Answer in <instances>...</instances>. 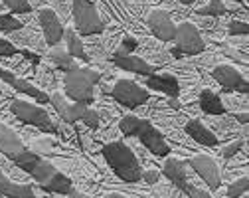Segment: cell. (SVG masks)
Listing matches in <instances>:
<instances>
[{"mask_svg":"<svg viewBox=\"0 0 249 198\" xmlns=\"http://www.w3.org/2000/svg\"><path fill=\"white\" fill-rule=\"evenodd\" d=\"M247 190H249V178H247V177H241V178H237L235 182H231V184L228 186V190H226V196H230V198H235V196H243Z\"/></svg>","mask_w":249,"mask_h":198,"instance_id":"cell-26","label":"cell"},{"mask_svg":"<svg viewBox=\"0 0 249 198\" xmlns=\"http://www.w3.org/2000/svg\"><path fill=\"white\" fill-rule=\"evenodd\" d=\"M111 61L117 65V68L124 70V72H133V74H139V76H150L154 74V65L148 63L144 58H139V56H111Z\"/></svg>","mask_w":249,"mask_h":198,"instance_id":"cell-17","label":"cell"},{"mask_svg":"<svg viewBox=\"0 0 249 198\" xmlns=\"http://www.w3.org/2000/svg\"><path fill=\"white\" fill-rule=\"evenodd\" d=\"M16 78H18V76H16L14 72H10V70H4L2 65H0V79H2L4 83H8V85L12 87V83L16 81Z\"/></svg>","mask_w":249,"mask_h":198,"instance_id":"cell-34","label":"cell"},{"mask_svg":"<svg viewBox=\"0 0 249 198\" xmlns=\"http://www.w3.org/2000/svg\"><path fill=\"white\" fill-rule=\"evenodd\" d=\"M2 4L12 12V14H30L34 8L28 0H2Z\"/></svg>","mask_w":249,"mask_h":198,"instance_id":"cell-25","label":"cell"},{"mask_svg":"<svg viewBox=\"0 0 249 198\" xmlns=\"http://www.w3.org/2000/svg\"><path fill=\"white\" fill-rule=\"evenodd\" d=\"M160 175H164L170 180V184L176 186L184 196H188V190H190L192 182H188V169H186V162H182V160H178V158L168 155V158L162 164V173Z\"/></svg>","mask_w":249,"mask_h":198,"instance_id":"cell-14","label":"cell"},{"mask_svg":"<svg viewBox=\"0 0 249 198\" xmlns=\"http://www.w3.org/2000/svg\"><path fill=\"white\" fill-rule=\"evenodd\" d=\"M101 157L119 180L127 182V184H135L141 180L142 164H141L137 153L127 143H123L121 139H115V141H109L107 145H103Z\"/></svg>","mask_w":249,"mask_h":198,"instance_id":"cell-2","label":"cell"},{"mask_svg":"<svg viewBox=\"0 0 249 198\" xmlns=\"http://www.w3.org/2000/svg\"><path fill=\"white\" fill-rule=\"evenodd\" d=\"M141 180H144L146 184H157L160 180V171L159 169H146V171H142Z\"/></svg>","mask_w":249,"mask_h":198,"instance_id":"cell-32","label":"cell"},{"mask_svg":"<svg viewBox=\"0 0 249 198\" xmlns=\"http://www.w3.org/2000/svg\"><path fill=\"white\" fill-rule=\"evenodd\" d=\"M50 103H52V105H53V109L57 111L59 119H61V121H66V123H70V125H73V123L81 121V117H83L85 109L89 107L87 103H79V101L68 103L66 95H61V93H57V91L50 95Z\"/></svg>","mask_w":249,"mask_h":198,"instance_id":"cell-13","label":"cell"},{"mask_svg":"<svg viewBox=\"0 0 249 198\" xmlns=\"http://www.w3.org/2000/svg\"><path fill=\"white\" fill-rule=\"evenodd\" d=\"M170 52H172V56H174V58H182V56H184V54H182L178 48H170Z\"/></svg>","mask_w":249,"mask_h":198,"instance_id":"cell-38","label":"cell"},{"mask_svg":"<svg viewBox=\"0 0 249 198\" xmlns=\"http://www.w3.org/2000/svg\"><path fill=\"white\" fill-rule=\"evenodd\" d=\"M230 2H239L241 4V2H245V0H230Z\"/></svg>","mask_w":249,"mask_h":198,"instance_id":"cell-40","label":"cell"},{"mask_svg":"<svg viewBox=\"0 0 249 198\" xmlns=\"http://www.w3.org/2000/svg\"><path fill=\"white\" fill-rule=\"evenodd\" d=\"M38 22L42 28V34L48 46H55L64 40V24H61L57 12L53 8H40L38 12Z\"/></svg>","mask_w":249,"mask_h":198,"instance_id":"cell-12","label":"cell"},{"mask_svg":"<svg viewBox=\"0 0 249 198\" xmlns=\"http://www.w3.org/2000/svg\"><path fill=\"white\" fill-rule=\"evenodd\" d=\"M228 30H230V36H247L249 34L247 22H239V20H231Z\"/></svg>","mask_w":249,"mask_h":198,"instance_id":"cell-30","label":"cell"},{"mask_svg":"<svg viewBox=\"0 0 249 198\" xmlns=\"http://www.w3.org/2000/svg\"><path fill=\"white\" fill-rule=\"evenodd\" d=\"M109 93L119 105L127 107V109H139L150 99V93L144 87H141L133 79H124V78L117 79Z\"/></svg>","mask_w":249,"mask_h":198,"instance_id":"cell-7","label":"cell"},{"mask_svg":"<svg viewBox=\"0 0 249 198\" xmlns=\"http://www.w3.org/2000/svg\"><path fill=\"white\" fill-rule=\"evenodd\" d=\"M119 131L129 139H139L141 145L154 157L170 155V145L166 143L164 135L148 119H142L137 115H123L119 121Z\"/></svg>","mask_w":249,"mask_h":198,"instance_id":"cell-3","label":"cell"},{"mask_svg":"<svg viewBox=\"0 0 249 198\" xmlns=\"http://www.w3.org/2000/svg\"><path fill=\"white\" fill-rule=\"evenodd\" d=\"M168 107H170L172 111H180V109H182L180 99H178V97H168Z\"/></svg>","mask_w":249,"mask_h":198,"instance_id":"cell-35","label":"cell"},{"mask_svg":"<svg viewBox=\"0 0 249 198\" xmlns=\"http://www.w3.org/2000/svg\"><path fill=\"white\" fill-rule=\"evenodd\" d=\"M198 105L206 115H224L226 113V105L222 101V97L212 89H202L198 95Z\"/></svg>","mask_w":249,"mask_h":198,"instance_id":"cell-20","label":"cell"},{"mask_svg":"<svg viewBox=\"0 0 249 198\" xmlns=\"http://www.w3.org/2000/svg\"><path fill=\"white\" fill-rule=\"evenodd\" d=\"M235 119H237L239 123L247 125V123H249V113H237V115H235Z\"/></svg>","mask_w":249,"mask_h":198,"instance_id":"cell-36","label":"cell"},{"mask_svg":"<svg viewBox=\"0 0 249 198\" xmlns=\"http://www.w3.org/2000/svg\"><path fill=\"white\" fill-rule=\"evenodd\" d=\"M10 113L26 125H32L36 129H40L42 133H50V135H57V125L52 121L50 113L36 105V103H30L24 101V99H12L10 101Z\"/></svg>","mask_w":249,"mask_h":198,"instance_id":"cell-5","label":"cell"},{"mask_svg":"<svg viewBox=\"0 0 249 198\" xmlns=\"http://www.w3.org/2000/svg\"><path fill=\"white\" fill-rule=\"evenodd\" d=\"M22 28H24V24L16 16H12V14H0V30H2V32H18Z\"/></svg>","mask_w":249,"mask_h":198,"instance_id":"cell-27","label":"cell"},{"mask_svg":"<svg viewBox=\"0 0 249 198\" xmlns=\"http://www.w3.org/2000/svg\"><path fill=\"white\" fill-rule=\"evenodd\" d=\"M14 40H16L18 44H28L30 48H34V50H42V46H44V42L36 36V32L24 30V28H22L20 34H14Z\"/></svg>","mask_w":249,"mask_h":198,"instance_id":"cell-24","label":"cell"},{"mask_svg":"<svg viewBox=\"0 0 249 198\" xmlns=\"http://www.w3.org/2000/svg\"><path fill=\"white\" fill-rule=\"evenodd\" d=\"M146 26L152 32V36L160 42H174L176 34V24L172 22L170 12L166 10H150L146 14Z\"/></svg>","mask_w":249,"mask_h":198,"instance_id":"cell-10","label":"cell"},{"mask_svg":"<svg viewBox=\"0 0 249 198\" xmlns=\"http://www.w3.org/2000/svg\"><path fill=\"white\" fill-rule=\"evenodd\" d=\"M107 198H129V194H123V192H109Z\"/></svg>","mask_w":249,"mask_h":198,"instance_id":"cell-37","label":"cell"},{"mask_svg":"<svg viewBox=\"0 0 249 198\" xmlns=\"http://www.w3.org/2000/svg\"><path fill=\"white\" fill-rule=\"evenodd\" d=\"M81 121H83V125H85L87 129H91V131L99 129V123H101V119H99V111L87 107L85 113H83V117H81Z\"/></svg>","mask_w":249,"mask_h":198,"instance_id":"cell-28","label":"cell"},{"mask_svg":"<svg viewBox=\"0 0 249 198\" xmlns=\"http://www.w3.org/2000/svg\"><path fill=\"white\" fill-rule=\"evenodd\" d=\"M184 131L194 143L204 145V147H217V135L210 131L200 119H190L184 123Z\"/></svg>","mask_w":249,"mask_h":198,"instance_id":"cell-16","label":"cell"},{"mask_svg":"<svg viewBox=\"0 0 249 198\" xmlns=\"http://www.w3.org/2000/svg\"><path fill=\"white\" fill-rule=\"evenodd\" d=\"M73 2H83V0H71V4H73Z\"/></svg>","mask_w":249,"mask_h":198,"instance_id":"cell-41","label":"cell"},{"mask_svg":"<svg viewBox=\"0 0 249 198\" xmlns=\"http://www.w3.org/2000/svg\"><path fill=\"white\" fill-rule=\"evenodd\" d=\"M0 97H2V89H0Z\"/></svg>","mask_w":249,"mask_h":198,"instance_id":"cell-42","label":"cell"},{"mask_svg":"<svg viewBox=\"0 0 249 198\" xmlns=\"http://www.w3.org/2000/svg\"><path fill=\"white\" fill-rule=\"evenodd\" d=\"M226 12H228V6L224 4V0H210V2L204 8H198L196 10L198 16H212V18L224 16Z\"/></svg>","mask_w":249,"mask_h":198,"instance_id":"cell-23","label":"cell"},{"mask_svg":"<svg viewBox=\"0 0 249 198\" xmlns=\"http://www.w3.org/2000/svg\"><path fill=\"white\" fill-rule=\"evenodd\" d=\"M16 54H20V48H16L10 40L0 38V58H12Z\"/></svg>","mask_w":249,"mask_h":198,"instance_id":"cell-31","label":"cell"},{"mask_svg":"<svg viewBox=\"0 0 249 198\" xmlns=\"http://www.w3.org/2000/svg\"><path fill=\"white\" fill-rule=\"evenodd\" d=\"M142 83L148 87V89H154V91H160L168 97H180V81L176 76L172 74H150V76H144Z\"/></svg>","mask_w":249,"mask_h":198,"instance_id":"cell-15","label":"cell"},{"mask_svg":"<svg viewBox=\"0 0 249 198\" xmlns=\"http://www.w3.org/2000/svg\"><path fill=\"white\" fill-rule=\"evenodd\" d=\"M0 194L8 198H34L36 190L32 184H24V182H16L8 178L4 171L0 169Z\"/></svg>","mask_w":249,"mask_h":198,"instance_id":"cell-19","label":"cell"},{"mask_svg":"<svg viewBox=\"0 0 249 198\" xmlns=\"http://www.w3.org/2000/svg\"><path fill=\"white\" fill-rule=\"evenodd\" d=\"M101 81V74L91 70V68H79L73 65L71 70L66 72L64 76V93L71 101L79 103H91L95 99V87Z\"/></svg>","mask_w":249,"mask_h":198,"instance_id":"cell-4","label":"cell"},{"mask_svg":"<svg viewBox=\"0 0 249 198\" xmlns=\"http://www.w3.org/2000/svg\"><path fill=\"white\" fill-rule=\"evenodd\" d=\"M212 79L220 83L226 91H239V93H243V95L249 93V83H247V79H243V76L233 68V65L222 63V65H217V68H213Z\"/></svg>","mask_w":249,"mask_h":198,"instance_id":"cell-11","label":"cell"},{"mask_svg":"<svg viewBox=\"0 0 249 198\" xmlns=\"http://www.w3.org/2000/svg\"><path fill=\"white\" fill-rule=\"evenodd\" d=\"M12 162L20 171L30 175V178H34L44 190H48V196H70L73 188L71 178L61 173L53 162L46 160L40 153L26 149L18 157H14Z\"/></svg>","mask_w":249,"mask_h":198,"instance_id":"cell-1","label":"cell"},{"mask_svg":"<svg viewBox=\"0 0 249 198\" xmlns=\"http://www.w3.org/2000/svg\"><path fill=\"white\" fill-rule=\"evenodd\" d=\"M55 147V141H52V139H40V141H36L34 143V153H50L52 149Z\"/></svg>","mask_w":249,"mask_h":198,"instance_id":"cell-33","label":"cell"},{"mask_svg":"<svg viewBox=\"0 0 249 198\" xmlns=\"http://www.w3.org/2000/svg\"><path fill=\"white\" fill-rule=\"evenodd\" d=\"M24 151H26L24 141L14 133L8 125L0 123V155H4V157H8L12 160L14 157H18Z\"/></svg>","mask_w":249,"mask_h":198,"instance_id":"cell-18","label":"cell"},{"mask_svg":"<svg viewBox=\"0 0 249 198\" xmlns=\"http://www.w3.org/2000/svg\"><path fill=\"white\" fill-rule=\"evenodd\" d=\"M188 167L208 184L210 190H217L222 184V175L217 162L208 155H194L188 158Z\"/></svg>","mask_w":249,"mask_h":198,"instance_id":"cell-9","label":"cell"},{"mask_svg":"<svg viewBox=\"0 0 249 198\" xmlns=\"http://www.w3.org/2000/svg\"><path fill=\"white\" fill-rule=\"evenodd\" d=\"M243 145H245V135H243L241 139H235V141H231L230 145H226V147L222 149V157H224V158H233V157L243 149Z\"/></svg>","mask_w":249,"mask_h":198,"instance_id":"cell-29","label":"cell"},{"mask_svg":"<svg viewBox=\"0 0 249 198\" xmlns=\"http://www.w3.org/2000/svg\"><path fill=\"white\" fill-rule=\"evenodd\" d=\"M64 40H66V50L71 58L75 59H83L89 63V54L85 52V44L81 40V36L75 32V28H68L64 30Z\"/></svg>","mask_w":249,"mask_h":198,"instance_id":"cell-21","label":"cell"},{"mask_svg":"<svg viewBox=\"0 0 249 198\" xmlns=\"http://www.w3.org/2000/svg\"><path fill=\"white\" fill-rule=\"evenodd\" d=\"M61 44V42H59ZM59 44H55V46H50V54H48V58H50V61L52 63H55L59 70H64V72H68V70H71L73 68V58L68 54V50L64 48V46H59Z\"/></svg>","mask_w":249,"mask_h":198,"instance_id":"cell-22","label":"cell"},{"mask_svg":"<svg viewBox=\"0 0 249 198\" xmlns=\"http://www.w3.org/2000/svg\"><path fill=\"white\" fill-rule=\"evenodd\" d=\"M71 20L79 36H99L101 32H105L101 14L91 0L71 4Z\"/></svg>","mask_w":249,"mask_h":198,"instance_id":"cell-6","label":"cell"},{"mask_svg":"<svg viewBox=\"0 0 249 198\" xmlns=\"http://www.w3.org/2000/svg\"><path fill=\"white\" fill-rule=\"evenodd\" d=\"M174 42H176V48L184 56H200L206 50V44H204L200 30L192 22H182V24L176 26Z\"/></svg>","mask_w":249,"mask_h":198,"instance_id":"cell-8","label":"cell"},{"mask_svg":"<svg viewBox=\"0 0 249 198\" xmlns=\"http://www.w3.org/2000/svg\"><path fill=\"white\" fill-rule=\"evenodd\" d=\"M178 2H180V4H184V6H192V4L196 2V0H178Z\"/></svg>","mask_w":249,"mask_h":198,"instance_id":"cell-39","label":"cell"}]
</instances>
